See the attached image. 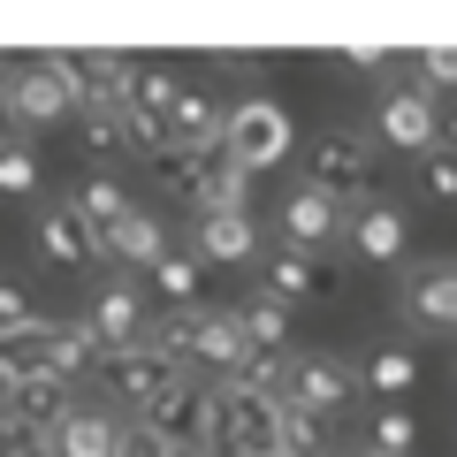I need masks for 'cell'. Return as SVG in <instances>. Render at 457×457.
Returning <instances> with one entry per match:
<instances>
[{
    "mask_svg": "<svg viewBox=\"0 0 457 457\" xmlns=\"http://www.w3.org/2000/svg\"><path fill=\"white\" fill-rule=\"evenodd\" d=\"M23 137V122H16V107H8V92H0V145H16Z\"/></svg>",
    "mask_w": 457,
    "mask_h": 457,
    "instance_id": "41",
    "label": "cell"
},
{
    "mask_svg": "<svg viewBox=\"0 0 457 457\" xmlns=\"http://www.w3.org/2000/svg\"><path fill=\"white\" fill-rule=\"evenodd\" d=\"M23 320H38V312H31V290H23L16 275H0V328H23Z\"/></svg>",
    "mask_w": 457,
    "mask_h": 457,
    "instance_id": "37",
    "label": "cell"
},
{
    "mask_svg": "<svg viewBox=\"0 0 457 457\" xmlns=\"http://www.w3.org/2000/svg\"><path fill=\"white\" fill-rule=\"evenodd\" d=\"M69 206H77L84 221H92L99 237H107V228L122 221V213H130V191H122V183H114V176H84L77 191H69Z\"/></svg>",
    "mask_w": 457,
    "mask_h": 457,
    "instance_id": "28",
    "label": "cell"
},
{
    "mask_svg": "<svg viewBox=\"0 0 457 457\" xmlns=\"http://www.w3.org/2000/svg\"><path fill=\"white\" fill-rule=\"evenodd\" d=\"M351 237V206H336L328 191H312V183H297L290 198H282V245L297 252H328Z\"/></svg>",
    "mask_w": 457,
    "mask_h": 457,
    "instance_id": "9",
    "label": "cell"
},
{
    "mask_svg": "<svg viewBox=\"0 0 457 457\" xmlns=\"http://www.w3.org/2000/svg\"><path fill=\"white\" fill-rule=\"evenodd\" d=\"M305 183H312V191H328L336 206H374V183H381L374 137L351 130V122L320 130V137L305 145Z\"/></svg>",
    "mask_w": 457,
    "mask_h": 457,
    "instance_id": "1",
    "label": "cell"
},
{
    "mask_svg": "<svg viewBox=\"0 0 457 457\" xmlns=\"http://www.w3.org/2000/svg\"><path fill=\"white\" fill-rule=\"evenodd\" d=\"M38 176H46V168H38V153L23 145V137H16V145H0V191H8V198H31Z\"/></svg>",
    "mask_w": 457,
    "mask_h": 457,
    "instance_id": "33",
    "label": "cell"
},
{
    "mask_svg": "<svg viewBox=\"0 0 457 457\" xmlns=\"http://www.w3.org/2000/svg\"><path fill=\"white\" fill-rule=\"evenodd\" d=\"M435 153H450V161H457V107H442V137H435Z\"/></svg>",
    "mask_w": 457,
    "mask_h": 457,
    "instance_id": "40",
    "label": "cell"
},
{
    "mask_svg": "<svg viewBox=\"0 0 457 457\" xmlns=\"http://www.w3.org/2000/svg\"><path fill=\"white\" fill-rule=\"evenodd\" d=\"M396 312L420 328H457V260H420L396 282Z\"/></svg>",
    "mask_w": 457,
    "mask_h": 457,
    "instance_id": "12",
    "label": "cell"
},
{
    "mask_svg": "<svg viewBox=\"0 0 457 457\" xmlns=\"http://www.w3.org/2000/svg\"><path fill=\"white\" fill-rule=\"evenodd\" d=\"M8 404H16V389H8V374H0V411H8Z\"/></svg>",
    "mask_w": 457,
    "mask_h": 457,
    "instance_id": "42",
    "label": "cell"
},
{
    "mask_svg": "<svg viewBox=\"0 0 457 457\" xmlns=\"http://www.w3.org/2000/svg\"><path fill=\"white\" fill-rule=\"evenodd\" d=\"M8 411H16V420H31L38 427V435H54V442H62V420H69V411H77V396H69V381H31V389H16V404H8Z\"/></svg>",
    "mask_w": 457,
    "mask_h": 457,
    "instance_id": "25",
    "label": "cell"
},
{
    "mask_svg": "<svg viewBox=\"0 0 457 457\" xmlns=\"http://www.w3.org/2000/svg\"><path fill=\"white\" fill-rule=\"evenodd\" d=\"M77 145H84V161H114V153H130V122H122V107H84L77 114Z\"/></svg>",
    "mask_w": 457,
    "mask_h": 457,
    "instance_id": "27",
    "label": "cell"
},
{
    "mask_svg": "<svg viewBox=\"0 0 457 457\" xmlns=\"http://www.w3.org/2000/svg\"><path fill=\"white\" fill-rule=\"evenodd\" d=\"M62 69H69V84H77L84 107H122V99H130V77H137L130 54H107V46H92V54H62Z\"/></svg>",
    "mask_w": 457,
    "mask_h": 457,
    "instance_id": "16",
    "label": "cell"
},
{
    "mask_svg": "<svg viewBox=\"0 0 457 457\" xmlns=\"http://www.w3.org/2000/svg\"><path fill=\"white\" fill-rule=\"evenodd\" d=\"M161 130H168V145H183V153H221L228 99L198 92V84H176V99H168V114H161Z\"/></svg>",
    "mask_w": 457,
    "mask_h": 457,
    "instance_id": "11",
    "label": "cell"
},
{
    "mask_svg": "<svg viewBox=\"0 0 457 457\" xmlns=\"http://www.w3.org/2000/svg\"><path fill=\"white\" fill-rule=\"evenodd\" d=\"M122 411H107V404H77L62 420V442H54V457H114L122 450Z\"/></svg>",
    "mask_w": 457,
    "mask_h": 457,
    "instance_id": "19",
    "label": "cell"
},
{
    "mask_svg": "<svg viewBox=\"0 0 457 457\" xmlns=\"http://www.w3.org/2000/svg\"><path fill=\"white\" fill-rule=\"evenodd\" d=\"M404 245H411V221L396 206H359L351 213V252H359V260H404Z\"/></svg>",
    "mask_w": 457,
    "mask_h": 457,
    "instance_id": "22",
    "label": "cell"
},
{
    "mask_svg": "<svg viewBox=\"0 0 457 457\" xmlns=\"http://www.w3.org/2000/svg\"><path fill=\"white\" fill-rule=\"evenodd\" d=\"M336 290V275H328V260L320 252H297V245H282V252H267V275H260V297H275V305H305V297H328Z\"/></svg>",
    "mask_w": 457,
    "mask_h": 457,
    "instance_id": "14",
    "label": "cell"
},
{
    "mask_svg": "<svg viewBox=\"0 0 457 457\" xmlns=\"http://www.w3.org/2000/svg\"><path fill=\"white\" fill-rule=\"evenodd\" d=\"M191 252H198V260L237 267V260H252V252H260V228H252V213H198Z\"/></svg>",
    "mask_w": 457,
    "mask_h": 457,
    "instance_id": "20",
    "label": "cell"
},
{
    "mask_svg": "<svg viewBox=\"0 0 457 457\" xmlns=\"http://www.w3.org/2000/svg\"><path fill=\"white\" fill-rule=\"evenodd\" d=\"M54 336H62V320L0 328V374H8V389H31V381L54 374Z\"/></svg>",
    "mask_w": 457,
    "mask_h": 457,
    "instance_id": "17",
    "label": "cell"
},
{
    "mask_svg": "<svg viewBox=\"0 0 457 457\" xmlns=\"http://www.w3.org/2000/svg\"><path fill=\"white\" fill-rule=\"evenodd\" d=\"M31 245H38V260H46V267H69V275H84V267L107 252V245H99V228L84 221L69 198H62V206H46V213L31 221Z\"/></svg>",
    "mask_w": 457,
    "mask_h": 457,
    "instance_id": "10",
    "label": "cell"
},
{
    "mask_svg": "<svg viewBox=\"0 0 457 457\" xmlns=\"http://www.w3.org/2000/svg\"><path fill=\"white\" fill-rule=\"evenodd\" d=\"M245 359H252V343L237 336V312H198L191 359H183V366H198V374H213V389H228V381L245 374Z\"/></svg>",
    "mask_w": 457,
    "mask_h": 457,
    "instance_id": "13",
    "label": "cell"
},
{
    "mask_svg": "<svg viewBox=\"0 0 457 457\" xmlns=\"http://www.w3.org/2000/svg\"><path fill=\"white\" fill-rule=\"evenodd\" d=\"M213 420H221V389L198 381V374H176L168 396L145 411V427L168 442V450H206V457H213Z\"/></svg>",
    "mask_w": 457,
    "mask_h": 457,
    "instance_id": "5",
    "label": "cell"
},
{
    "mask_svg": "<svg viewBox=\"0 0 457 457\" xmlns=\"http://www.w3.org/2000/svg\"><path fill=\"white\" fill-rule=\"evenodd\" d=\"M213 450L221 457H282V396L275 389H221V420H213Z\"/></svg>",
    "mask_w": 457,
    "mask_h": 457,
    "instance_id": "3",
    "label": "cell"
},
{
    "mask_svg": "<svg viewBox=\"0 0 457 457\" xmlns=\"http://www.w3.org/2000/svg\"><path fill=\"white\" fill-rule=\"evenodd\" d=\"M191 328H198V305L191 312H161V320H145L137 351H161L168 366H183V359H191Z\"/></svg>",
    "mask_w": 457,
    "mask_h": 457,
    "instance_id": "31",
    "label": "cell"
},
{
    "mask_svg": "<svg viewBox=\"0 0 457 457\" xmlns=\"http://www.w3.org/2000/svg\"><path fill=\"white\" fill-rule=\"evenodd\" d=\"M328 457H351V450H328Z\"/></svg>",
    "mask_w": 457,
    "mask_h": 457,
    "instance_id": "45",
    "label": "cell"
},
{
    "mask_svg": "<svg viewBox=\"0 0 457 457\" xmlns=\"http://www.w3.org/2000/svg\"><path fill=\"white\" fill-rule=\"evenodd\" d=\"M114 457H168V442L137 420V427H122V450H114Z\"/></svg>",
    "mask_w": 457,
    "mask_h": 457,
    "instance_id": "39",
    "label": "cell"
},
{
    "mask_svg": "<svg viewBox=\"0 0 457 457\" xmlns=\"http://www.w3.org/2000/svg\"><path fill=\"white\" fill-rule=\"evenodd\" d=\"M237 336H245L252 351H267V359H282V351H290V305H275V297L252 290L245 305H237Z\"/></svg>",
    "mask_w": 457,
    "mask_h": 457,
    "instance_id": "24",
    "label": "cell"
},
{
    "mask_svg": "<svg viewBox=\"0 0 457 457\" xmlns=\"http://www.w3.org/2000/svg\"><path fill=\"white\" fill-rule=\"evenodd\" d=\"M374 137H389L396 153H420V161H427L435 137H442V99L427 92L420 77H411V84L389 77V84H381V99H374Z\"/></svg>",
    "mask_w": 457,
    "mask_h": 457,
    "instance_id": "6",
    "label": "cell"
},
{
    "mask_svg": "<svg viewBox=\"0 0 457 457\" xmlns=\"http://www.w3.org/2000/svg\"><path fill=\"white\" fill-rule=\"evenodd\" d=\"M290 145H297V130H290V107H282V99H267V92L228 99L221 161H237L245 176H260V168H282V161H290Z\"/></svg>",
    "mask_w": 457,
    "mask_h": 457,
    "instance_id": "2",
    "label": "cell"
},
{
    "mask_svg": "<svg viewBox=\"0 0 457 457\" xmlns=\"http://www.w3.org/2000/svg\"><path fill=\"white\" fill-rule=\"evenodd\" d=\"M0 457H54V435H38L16 411H0Z\"/></svg>",
    "mask_w": 457,
    "mask_h": 457,
    "instance_id": "34",
    "label": "cell"
},
{
    "mask_svg": "<svg viewBox=\"0 0 457 457\" xmlns=\"http://www.w3.org/2000/svg\"><path fill=\"white\" fill-rule=\"evenodd\" d=\"M153 290L168 297V312H191V297H198V252H176V245H168L161 260H153Z\"/></svg>",
    "mask_w": 457,
    "mask_h": 457,
    "instance_id": "29",
    "label": "cell"
},
{
    "mask_svg": "<svg viewBox=\"0 0 457 457\" xmlns=\"http://www.w3.org/2000/svg\"><path fill=\"white\" fill-rule=\"evenodd\" d=\"M99 374H107L114 404H122V411H137V420H145V411H153V404H161V396H168V381H176L183 366H168L161 351H137V343H130V351H107V359H99Z\"/></svg>",
    "mask_w": 457,
    "mask_h": 457,
    "instance_id": "8",
    "label": "cell"
},
{
    "mask_svg": "<svg viewBox=\"0 0 457 457\" xmlns=\"http://www.w3.org/2000/svg\"><path fill=\"white\" fill-rule=\"evenodd\" d=\"M168 457H206V450H168Z\"/></svg>",
    "mask_w": 457,
    "mask_h": 457,
    "instance_id": "43",
    "label": "cell"
},
{
    "mask_svg": "<svg viewBox=\"0 0 457 457\" xmlns=\"http://www.w3.org/2000/svg\"><path fill=\"white\" fill-rule=\"evenodd\" d=\"M351 457H374V450H366V442H359V450H351Z\"/></svg>",
    "mask_w": 457,
    "mask_h": 457,
    "instance_id": "44",
    "label": "cell"
},
{
    "mask_svg": "<svg viewBox=\"0 0 457 457\" xmlns=\"http://www.w3.org/2000/svg\"><path fill=\"white\" fill-rule=\"evenodd\" d=\"M213 176H221V153H183V145H168L161 161H153V183H161L168 198H183V206H198V213L213 206Z\"/></svg>",
    "mask_w": 457,
    "mask_h": 457,
    "instance_id": "18",
    "label": "cell"
},
{
    "mask_svg": "<svg viewBox=\"0 0 457 457\" xmlns=\"http://www.w3.org/2000/svg\"><path fill=\"white\" fill-rule=\"evenodd\" d=\"M99 245H107V260H122V267H153L168 252V221H161V213H145V206H130Z\"/></svg>",
    "mask_w": 457,
    "mask_h": 457,
    "instance_id": "21",
    "label": "cell"
},
{
    "mask_svg": "<svg viewBox=\"0 0 457 457\" xmlns=\"http://www.w3.org/2000/svg\"><path fill=\"white\" fill-rule=\"evenodd\" d=\"M411 77L427 84V92H457V46H420V62H411Z\"/></svg>",
    "mask_w": 457,
    "mask_h": 457,
    "instance_id": "35",
    "label": "cell"
},
{
    "mask_svg": "<svg viewBox=\"0 0 457 457\" xmlns=\"http://www.w3.org/2000/svg\"><path fill=\"white\" fill-rule=\"evenodd\" d=\"M420 183H427V198L457 206V161H450V153H427V161H420Z\"/></svg>",
    "mask_w": 457,
    "mask_h": 457,
    "instance_id": "36",
    "label": "cell"
},
{
    "mask_svg": "<svg viewBox=\"0 0 457 457\" xmlns=\"http://www.w3.org/2000/svg\"><path fill=\"white\" fill-rule=\"evenodd\" d=\"M336 62H343V69H359V77H389V69H396L389 54H381V46H343Z\"/></svg>",
    "mask_w": 457,
    "mask_h": 457,
    "instance_id": "38",
    "label": "cell"
},
{
    "mask_svg": "<svg viewBox=\"0 0 457 457\" xmlns=\"http://www.w3.org/2000/svg\"><path fill=\"white\" fill-rule=\"evenodd\" d=\"M84 328H92L107 351H130L137 336H145V305H137V282L130 275H107L92 290V312H84Z\"/></svg>",
    "mask_w": 457,
    "mask_h": 457,
    "instance_id": "15",
    "label": "cell"
},
{
    "mask_svg": "<svg viewBox=\"0 0 457 457\" xmlns=\"http://www.w3.org/2000/svg\"><path fill=\"white\" fill-rule=\"evenodd\" d=\"M351 389H359V374L336 359V351H290L282 359V404H297V411H343L351 404Z\"/></svg>",
    "mask_w": 457,
    "mask_h": 457,
    "instance_id": "7",
    "label": "cell"
},
{
    "mask_svg": "<svg viewBox=\"0 0 457 457\" xmlns=\"http://www.w3.org/2000/svg\"><path fill=\"white\" fill-rule=\"evenodd\" d=\"M99 359H107V343H99L84 320H62V336H54V381H84V374H99Z\"/></svg>",
    "mask_w": 457,
    "mask_h": 457,
    "instance_id": "26",
    "label": "cell"
},
{
    "mask_svg": "<svg viewBox=\"0 0 457 457\" xmlns=\"http://www.w3.org/2000/svg\"><path fill=\"white\" fill-rule=\"evenodd\" d=\"M411 381H420V351H411V343H374V351H366V389H374L381 404H404Z\"/></svg>",
    "mask_w": 457,
    "mask_h": 457,
    "instance_id": "23",
    "label": "cell"
},
{
    "mask_svg": "<svg viewBox=\"0 0 457 457\" xmlns=\"http://www.w3.org/2000/svg\"><path fill=\"white\" fill-rule=\"evenodd\" d=\"M282 457H328V420L282 404Z\"/></svg>",
    "mask_w": 457,
    "mask_h": 457,
    "instance_id": "32",
    "label": "cell"
},
{
    "mask_svg": "<svg viewBox=\"0 0 457 457\" xmlns=\"http://www.w3.org/2000/svg\"><path fill=\"white\" fill-rule=\"evenodd\" d=\"M366 450L374 457H411L420 450V420H411L404 404H381L374 420H366Z\"/></svg>",
    "mask_w": 457,
    "mask_h": 457,
    "instance_id": "30",
    "label": "cell"
},
{
    "mask_svg": "<svg viewBox=\"0 0 457 457\" xmlns=\"http://www.w3.org/2000/svg\"><path fill=\"white\" fill-rule=\"evenodd\" d=\"M0 77H8V62H0Z\"/></svg>",
    "mask_w": 457,
    "mask_h": 457,
    "instance_id": "46",
    "label": "cell"
},
{
    "mask_svg": "<svg viewBox=\"0 0 457 457\" xmlns=\"http://www.w3.org/2000/svg\"><path fill=\"white\" fill-rule=\"evenodd\" d=\"M0 92H8V107H16L23 130H54V122H77V114H84L62 54H46V62H16L8 77H0Z\"/></svg>",
    "mask_w": 457,
    "mask_h": 457,
    "instance_id": "4",
    "label": "cell"
}]
</instances>
